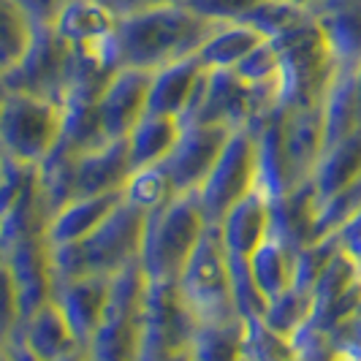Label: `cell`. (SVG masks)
I'll use <instances>...</instances> for the list:
<instances>
[{"label":"cell","mask_w":361,"mask_h":361,"mask_svg":"<svg viewBox=\"0 0 361 361\" xmlns=\"http://www.w3.org/2000/svg\"><path fill=\"white\" fill-rule=\"evenodd\" d=\"M293 258L296 253L271 236H267L258 245V250L247 258V267L253 271L258 288L267 293V299H274L293 286Z\"/></svg>","instance_id":"32"},{"label":"cell","mask_w":361,"mask_h":361,"mask_svg":"<svg viewBox=\"0 0 361 361\" xmlns=\"http://www.w3.org/2000/svg\"><path fill=\"white\" fill-rule=\"evenodd\" d=\"M329 337L345 361H361V312L329 329Z\"/></svg>","instance_id":"46"},{"label":"cell","mask_w":361,"mask_h":361,"mask_svg":"<svg viewBox=\"0 0 361 361\" xmlns=\"http://www.w3.org/2000/svg\"><path fill=\"white\" fill-rule=\"evenodd\" d=\"M123 201V193H101V196H85L73 199L63 207L47 226V242L49 245H71L82 242L106 220L114 207Z\"/></svg>","instance_id":"25"},{"label":"cell","mask_w":361,"mask_h":361,"mask_svg":"<svg viewBox=\"0 0 361 361\" xmlns=\"http://www.w3.org/2000/svg\"><path fill=\"white\" fill-rule=\"evenodd\" d=\"M201 73H204V66L199 63V57H185L152 71L147 114H169L182 120L185 109L190 106V98L199 87Z\"/></svg>","instance_id":"23"},{"label":"cell","mask_w":361,"mask_h":361,"mask_svg":"<svg viewBox=\"0 0 361 361\" xmlns=\"http://www.w3.org/2000/svg\"><path fill=\"white\" fill-rule=\"evenodd\" d=\"M283 139H286L290 171H293L296 185L310 180L326 147L321 104L302 109H283Z\"/></svg>","instance_id":"18"},{"label":"cell","mask_w":361,"mask_h":361,"mask_svg":"<svg viewBox=\"0 0 361 361\" xmlns=\"http://www.w3.org/2000/svg\"><path fill=\"white\" fill-rule=\"evenodd\" d=\"M340 71H356L361 63V0H326L312 14Z\"/></svg>","instance_id":"21"},{"label":"cell","mask_w":361,"mask_h":361,"mask_svg":"<svg viewBox=\"0 0 361 361\" xmlns=\"http://www.w3.org/2000/svg\"><path fill=\"white\" fill-rule=\"evenodd\" d=\"M337 250H340V242H337L334 234L321 236V239L305 245L302 250H296V258H293V286L312 293L315 280L321 277V271L329 264V258L337 253Z\"/></svg>","instance_id":"41"},{"label":"cell","mask_w":361,"mask_h":361,"mask_svg":"<svg viewBox=\"0 0 361 361\" xmlns=\"http://www.w3.org/2000/svg\"><path fill=\"white\" fill-rule=\"evenodd\" d=\"M60 139L79 155L92 152V149L111 142L104 126H101V120H98L95 104H66L63 106V136Z\"/></svg>","instance_id":"36"},{"label":"cell","mask_w":361,"mask_h":361,"mask_svg":"<svg viewBox=\"0 0 361 361\" xmlns=\"http://www.w3.org/2000/svg\"><path fill=\"white\" fill-rule=\"evenodd\" d=\"M315 217L318 193L312 180H305L293 185L280 199L269 201V236L296 253L305 245L315 242Z\"/></svg>","instance_id":"16"},{"label":"cell","mask_w":361,"mask_h":361,"mask_svg":"<svg viewBox=\"0 0 361 361\" xmlns=\"http://www.w3.org/2000/svg\"><path fill=\"white\" fill-rule=\"evenodd\" d=\"M174 185L169 180L166 169L163 166H147V169H136L130 177H128L126 188H123V199L128 204H133L136 209L142 212H155L161 209L163 204L174 199Z\"/></svg>","instance_id":"37"},{"label":"cell","mask_w":361,"mask_h":361,"mask_svg":"<svg viewBox=\"0 0 361 361\" xmlns=\"http://www.w3.org/2000/svg\"><path fill=\"white\" fill-rule=\"evenodd\" d=\"M130 174H133V163L128 152V139H117L92 152H85L76 161V199L123 193Z\"/></svg>","instance_id":"19"},{"label":"cell","mask_w":361,"mask_h":361,"mask_svg":"<svg viewBox=\"0 0 361 361\" xmlns=\"http://www.w3.org/2000/svg\"><path fill=\"white\" fill-rule=\"evenodd\" d=\"M220 22L193 14L188 6H163L123 14L117 22L114 49L123 68L158 71L185 57H196L201 44Z\"/></svg>","instance_id":"1"},{"label":"cell","mask_w":361,"mask_h":361,"mask_svg":"<svg viewBox=\"0 0 361 361\" xmlns=\"http://www.w3.org/2000/svg\"><path fill=\"white\" fill-rule=\"evenodd\" d=\"M280 3H288V6H296V8H305V11H310V14H315L326 0H280Z\"/></svg>","instance_id":"50"},{"label":"cell","mask_w":361,"mask_h":361,"mask_svg":"<svg viewBox=\"0 0 361 361\" xmlns=\"http://www.w3.org/2000/svg\"><path fill=\"white\" fill-rule=\"evenodd\" d=\"M196 324V315L177 290V280H147L139 315V361H166L188 350Z\"/></svg>","instance_id":"8"},{"label":"cell","mask_w":361,"mask_h":361,"mask_svg":"<svg viewBox=\"0 0 361 361\" xmlns=\"http://www.w3.org/2000/svg\"><path fill=\"white\" fill-rule=\"evenodd\" d=\"M6 348H8V345L3 343V340H0V353H3V350H6Z\"/></svg>","instance_id":"56"},{"label":"cell","mask_w":361,"mask_h":361,"mask_svg":"<svg viewBox=\"0 0 361 361\" xmlns=\"http://www.w3.org/2000/svg\"><path fill=\"white\" fill-rule=\"evenodd\" d=\"M353 76H356V92H359V104H361V63L356 66V71H353Z\"/></svg>","instance_id":"53"},{"label":"cell","mask_w":361,"mask_h":361,"mask_svg":"<svg viewBox=\"0 0 361 361\" xmlns=\"http://www.w3.org/2000/svg\"><path fill=\"white\" fill-rule=\"evenodd\" d=\"M3 95H6V87H3V79H0V98H3Z\"/></svg>","instance_id":"55"},{"label":"cell","mask_w":361,"mask_h":361,"mask_svg":"<svg viewBox=\"0 0 361 361\" xmlns=\"http://www.w3.org/2000/svg\"><path fill=\"white\" fill-rule=\"evenodd\" d=\"M310 180L315 185L318 204L329 196H334L337 190L361 180V128L353 130L350 136L326 147Z\"/></svg>","instance_id":"26"},{"label":"cell","mask_w":361,"mask_h":361,"mask_svg":"<svg viewBox=\"0 0 361 361\" xmlns=\"http://www.w3.org/2000/svg\"><path fill=\"white\" fill-rule=\"evenodd\" d=\"M149 82H152V71L120 68L111 76L106 90L101 92L95 109H98V120L111 142L128 139L133 126L147 114Z\"/></svg>","instance_id":"14"},{"label":"cell","mask_w":361,"mask_h":361,"mask_svg":"<svg viewBox=\"0 0 361 361\" xmlns=\"http://www.w3.org/2000/svg\"><path fill=\"white\" fill-rule=\"evenodd\" d=\"M147 212L136 209L126 199L114 207V212L92 231L87 239L76 242L85 274L111 277L117 271L139 264L145 245ZM73 245V242H71Z\"/></svg>","instance_id":"10"},{"label":"cell","mask_w":361,"mask_h":361,"mask_svg":"<svg viewBox=\"0 0 361 361\" xmlns=\"http://www.w3.org/2000/svg\"><path fill=\"white\" fill-rule=\"evenodd\" d=\"M33 180H36V166H27L0 152V215H6L17 204L19 196L33 185Z\"/></svg>","instance_id":"43"},{"label":"cell","mask_w":361,"mask_h":361,"mask_svg":"<svg viewBox=\"0 0 361 361\" xmlns=\"http://www.w3.org/2000/svg\"><path fill=\"white\" fill-rule=\"evenodd\" d=\"M255 190L269 201L280 199L296 185L290 171L288 149L283 139V109L255 120Z\"/></svg>","instance_id":"15"},{"label":"cell","mask_w":361,"mask_h":361,"mask_svg":"<svg viewBox=\"0 0 361 361\" xmlns=\"http://www.w3.org/2000/svg\"><path fill=\"white\" fill-rule=\"evenodd\" d=\"M19 326H22V318H19L17 288L8 267L0 261V340L8 345L17 337Z\"/></svg>","instance_id":"44"},{"label":"cell","mask_w":361,"mask_h":361,"mask_svg":"<svg viewBox=\"0 0 361 361\" xmlns=\"http://www.w3.org/2000/svg\"><path fill=\"white\" fill-rule=\"evenodd\" d=\"M274 47L280 49L277 106L302 109L324 104L326 90L340 68L326 47L315 17L286 36L274 38Z\"/></svg>","instance_id":"2"},{"label":"cell","mask_w":361,"mask_h":361,"mask_svg":"<svg viewBox=\"0 0 361 361\" xmlns=\"http://www.w3.org/2000/svg\"><path fill=\"white\" fill-rule=\"evenodd\" d=\"M166 361H193V359H190V353H188V350H182V353H174V356H169Z\"/></svg>","instance_id":"52"},{"label":"cell","mask_w":361,"mask_h":361,"mask_svg":"<svg viewBox=\"0 0 361 361\" xmlns=\"http://www.w3.org/2000/svg\"><path fill=\"white\" fill-rule=\"evenodd\" d=\"M68 57L71 49L52 27H36V36L25 57L3 79L6 92H25L47 98L63 106L68 85Z\"/></svg>","instance_id":"11"},{"label":"cell","mask_w":361,"mask_h":361,"mask_svg":"<svg viewBox=\"0 0 361 361\" xmlns=\"http://www.w3.org/2000/svg\"><path fill=\"white\" fill-rule=\"evenodd\" d=\"M104 3H109V6H111V0H104Z\"/></svg>","instance_id":"57"},{"label":"cell","mask_w":361,"mask_h":361,"mask_svg":"<svg viewBox=\"0 0 361 361\" xmlns=\"http://www.w3.org/2000/svg\"><path fill=\"white\" fill-rule=\"evenodd\" d=\"M52 245L47 242V234L30 236L25 242H19L17 247H11L0 261L8 267L14 288H17V302H19V318L22 324L36 315L44 305L52 302Z\"/></svg>","instance_id":"13"},{"label":"cell","mask_w":361,"mask_h":361,"mask_svg":"<svg viewBox=\"0 0 361 361\" xmlns=\"http://www.w3.org/2000/svg\"><path fill=\"white\" fill-rule=\"evenodd\" d=\"M57 361H90V353H87V348H79V350H73L68 356H63V359Z\"/></svg>","instance_id":"51"},{"label":"cell","mask_w":361,"mask_h":361,"mask_svg":"<svg viewBox=\"0 0 361 361\" xmlns=\"http://www.w3.org/2000/svg\"><path fill=\"white\" fill-rule=\"evenodd\" d=\"M247 321L231 315L223 321H199L188 353L193 361H242Z\"/></svg>","instance_id":"30"},{"label":"cell","mask_w":361,"mask_h":361,"mask_svg":"<svg viewBox=\"0 0 361 361\" xmlns=\"http://www.w3.org/2000/svg\"><path fill=\"white\" fill-rule=\"evenodd\" d=\"M255 190V128L245 126L231 130L228 142L215 161L209 177L199 188L196 199L207 223L217 226L226 212Z\"/></svg>","instance_id":"9"},{"label":"cell","mask_w":361,"mask_h":361,"mask_svg":"<svg viewBox=\"0 0 361 361\" xmlns=\"http://www.w3.org/2000/svg\"><path fill=\"white\" fill-rule=\"evenodd\" d=\"M120 14L104 0H68L54 19L52 30L68 47L111 44L117 36Z\"/></svg>","instance_id":"20"},{"label":"cell","mask_w":361,"mask_h":361,"mask_svg":"<svg viewBox=\"0 0 361 361\" xmlns=\"http://www.w3.org/2000/svg\"><path fill=\"white\" fill-rule=\"evenodd\" d=\"M242 361H293L290 340L274 334L261 318L247 321L245 329V348H242Z\"/></svg>","instance_id":"40"},{"label":"cell","mask_w":361,"mask_h":361,"mask_svg":"<svg viewBox=\"0 0 361 361\" xmlns=\"http://www.w3.org/2000/svg\"><path fill=\"white\" fill-rule=\"evenodd\" d=\"M231 136V128L207 123H182V136L171 155L161 163L174 185V193H199L223 147Z\"/></svg>","instance_id":"12"},{"label":"cell","mask_w":361,"mask_h":361,"mask_svg":"<svg viewBox=\"0 0 361 361\" xmlns=\"http://www.w3.org/2000/svg\"><path fill=\"white\" fill-rule=\"evenodd\" d=\"M223 245L231 258H250L269 236V199L264 193H247L217 223Z\"/></svg>","instance_id":"22"},{"label":"cell","mask_w":361,"mask_h":361,"mask_svg":"<svg viewBox=\"0 0 361 361\" xmlns=\"http://www.w3.org/2000/svg\"><path fill=\"white\" fill-rule=\"evenodd\" d=\"M340 361H345V359H343V356H340Z\"/></svg>","instance_id":"58"},{"label":"cell","mask_w":361,"mask_h":361,"mask_svg":"<svg viewBox=\"0 0 361 361\" xmlns=\"http://www.w3.org/2000/svg\"><path fill=\"white\" fill-rule=\"evenodd\" d=\"M334 236H337V242H340V247H343L345 253L361 267V212L350 217Z\"/></svg>","instance_id":"48"},{"label":"cell","mask_w":361,"mask_h":361,"mask_svg":"<svg viewBox=\"0 0 361 361\" xmlns=\"http://www.w3.org/2000/svg\"><path fill=\"white\" fill-rule=\"evenodd\" d=\"M109 280L104 274H87L71 283L57 286L52 293V302L66 315V321L82 345L90 343L95 329L104 321L109 302Z\"/></svg>","instance_id":"17"},{"label":"cell","mask_w":361,"mask_h":361,"mask_svg":"<svg viewBox=\"0 0 361 361\" xmlns=\"http://www.w3.org/2000/svg\"><path fill=\"white\" fill-rule=\"evenodd\" d=\"M258 0H188L185 6L209 22H239Z\"/></svg>","instance_id":"45"},{"label":"cell","mask_w":361,"mask_h":361,"mask_svg":"<svg viewBox=\"0 0 361 361\" xmlns=\"http://www.w3.org/2000/svg\"><path fill=\"white\" fill-rule=\"evenodd\" d=\"M177 290L196 321H223L239 315L231 288V258L220 228L212 223L204 228L190 258L185 261L177 277Z\"/></svg>","instance_id":"4"},{"label":"cell","mask_w":361,"mask_h":361,"mask_svg":"<svg viewBox=\"0 0 361 361\" xmlns=\"http://www.w3.org/2000/svg\"><path fill=\"white\" fill-rule=\"evenodd\" d=\"M361 212V180L337 190L318 204V217H315V239L331 236L343 228L350 217Z\"/></svg>","instance_id":"39"},{"label":"cell","mask_w":361,"mask_h":361,"mask_svg":"<svg viewBox=\"0 0 361 361\" xmlns=\"http://www.w3.org/2000/svg\"><path fill=\"white\" fill-rule=\"evenodd\" d=\"M182 136V120L169 114H145L128 133V152L133 171L147 166H161Z\"/></svg>","instance_id":"27"},{"label":"cell","mask_w":361,"mask_h":361,"mask_svg":"<svg viewBox=\"0 0 361 361\" xmlns=\"http://www.w3.org/2000/svg\"><path fill=\"white\" fill-rule=\"evenodd\" d=\"M0 361H11V356H8V350H3V353H0Z\"/></svg>","instance_id":"54"},{"label":"cell","mask_w":361,"mask_h":361,"mask_svg":"<svg viewBox=\"0 0 361 361\" xmlns=\"http://www.w3.org/2000/svg\"><path fill=\"white\" fill-rule=\"evenodd\" d=\"M145 288L147 274L142 264L111 274L104 321L95 329L90 343L85 345L90 361H139V315Z\"/></svg>","instance_id":"6"},{"label":"cell","mask_w":361,"mask_h":361,"mask_svg":"<svg viewBox=\"0 0 361 361\" xmlns=\"http://www.w3.org/2000/svg\"><path fill=\"white\" fill-rule=\"evenodd\" d=\"M36 36V25L11 0H0V76L11 71Z\"/></svg>","instance_id":"34"},{"label":"cell","mask_w":361,"mask_h":361,"mask_svg":"<svg viewBox=\"0 0 361 361\" xmlns=\"http://www.w3.org/2000/svg\"><path fill=\"white\" fill-rule=\"evenodd\" d=\"M264 41L267 38L245 22H220L212 30V36L201 44L196 57L207 71H234L236 66Z\"/></svg>","instance_id":"29"},{"label":"cell","mask_w":361,"mask_h":361,"mask_svg":"<svg viewBox=\"0 0 361 361\" xmlns=\"http://www.w3.org/2000/svg\"><path fill=\"white\" fill-rule=\"evenodd\" d=\"M359 280H361V267L340 247L337 253L329 258V264L324 267L321 277L312 286V302H315L312 318L324 315L331 305H337Z\"/></svg>","instance_id":"33"},{"label":"cell","mask_w":361,"mask_h":361,"mask_svg":"<svg viewBox=\"0 0 361 361\" xmlns=\"http://www.w3.org/2000/svg\"><path fill=\"white\" fill-rule=\"evenodd\" d=\"M63 136V106L25 95L6 92L0 104V152L8 158L38 166Z\"/></svg>","instance_id":"7"},{"label":"cell","mask_w":361,"mask_h":361,"mask_svg":"<svg viewBox=\"0 0 361 361\" xmlns=\"http://www.w3.org/2000/svg\"><path fill=\"white\" fill-rule=\"evenodd\" d=\"M188 0H111V8L123 17L130 11H145V8H163V6H185Z\"/></svg>","instance_id":"49"},{"label":"cell","mask_w":361,"mask_h":361,"mask_svg":"<svg viewBox=\"0 0 361 361\" xmlns=\"http://www.w3.org/2000/svg\"><path fill=\"white\" fill-rule=\"evenodd\" d=\"M17 340L41 361H57L73 353V350H79V348H85L76 340L66 315L60 312V307L54 302L44 305L36 315H30L25 324L19 326Z\"/></svg>","instance_id":"24"},{"label":"cell","mask_w":361,"mask_h":361,"mask_svg":"<svg viewBox=\"0 0 361 361\" xmlns=\"http://www.w3.org/2000/svg\"><path fill=\"white\" fill-rule=\"evenodd\" d=\"M307 19H312V14L305 11V8H296V6L280 3V0H258L239 22L250 25L267 41H274V38L286 36L290 30L302 27Z\"/></svg>","instance_id":"38"},{"label":"cell","mask_w":361,"mask_h":361,"mask_svg":"<svg viewBox=\"0 0 361 361\" xmlns=\"http://www.w3.org/2000/svg\"><path fill=\"white\" fill-rule=\"evenodd\" d=\"M76 161L79 152H73L60 139L52 152L36 166V188L49 212V220L76 199Z\"/></svg>","instance_id":"28"},{"label":"cell","mask_w":361,"mask_h":361,"mask_svg":"<svg viewBox=\"0 0 361 361\" xmlns=\"http://www.w3.org/2000/svg\"><path fill=\"white\" fill-rule=\"evenodd\" d=\"M312 307H315L312 293H310V290L296 288V286H290V288L283 290L280 296L269 299L267 312H264L261 321L269 326L274 334H280V337L290 340V337H293V334L312 318Z\"/></svg>","instance_id":"35"},{"label":"cell","mask_w":361,"mask_h":361,"mask_svg":"<svg viewBox=\"0 0 361 361\" xmlns=\"http://www.w3.org/2000/svg\"><path fill=\"white\" fill-rule=\"evenodd\" d=\"M277 106V85L255 87L247 85L236 71H207L201 73V82L190 106L185 109L182 123H207L223 128H245L255 120L267 117Z\"/></svg>","instance_id":"5"},{"label":"cell","mask_w":361,"mask_h":361,"mask_svg":"<svg viewBox=\"0 0 361 361\" xmlns=\"http://www.w3.org/2000/svg\"><path fill=\"white\" fill-rule=\"evenodd\" d=\"M324 133L326 147L350 136L361 128V104L356 92V76L353 71H337L334 82L329 85L324 95ZM324 147V149H326Z\"/></svg>","instance_id":"31"},{"label":"cell","mask_w":361,"mask_h":361,"mask_svg":"<svg viewBox=\"0 0 361 361\" xmlns=\"http://www.w3.org/2000/svg\"><path fill=\"white\" fill-rule=\"evenodd\" d=\"M234 71L247 85H255V87L277 85V76H280V49L274 47V41H264L236 66Z\"/></svg>","instance_id":"42"},{"label":"cell","mask_w":361,"mask_h":361,"mask_svg":"<svg viewBox=\"0 0 361 361\" xmlns=\"http://www.w3.org/2000/svg\"><path fill=\"white\" fill-rule=\"evenodd\" d=\"M207 226L196 193H180L149 212L139 258L147 280H177Z\"/></svg>","instance_id":"3"},{"label":"cell","mask_w":361,"mask_h":361,"mask_svg":"<svg viewBox=\"0 0 361 361\" xmlns=\"http://www.w3.org/2000/svg\"><path fill=\"white\" fill-rule=\"evenodd\" d=\"M14 6H19V11L30 19L36 27H52L57 14L63 11V6L68 0H11Z\"/></svg>","instance_id":"47"}]
</instances>
